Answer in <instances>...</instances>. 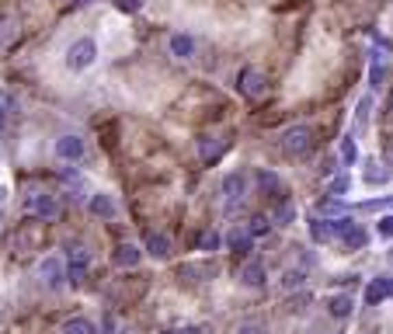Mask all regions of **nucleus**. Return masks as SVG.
Masks as SVG:
<instances>
[{
  "label": "nucleus",
  "instance_id": "1",
  "mask_svg": "<svg viewBox=\"0 0 393 334\" xmlns=\"http://www.w3.org/2000/svg\"><path fill=\"white\" fill-rule=\"evenodd\" d=\"M330 227H334V237H338L345 247H355V251H362L366 244H369V234L359 227V223L345 212V216H338V219H330Z\"/></svg>",
  "mask_w": 393,
  "mask_h": 334
},
{
  "label": "nucleus",
  "instance_id": "2",
  "mask_svg": "<svg viewBox=\"0 0 393 334\" xmlns=\"http://www.w3.org/2000/svg\"><path fill=\"white\" fill-rule=\"evenodd\" d=\"M237 91H240L247 101H258V98H265V91H268V77H265L258 67H244V70L237 74Z\"/></svg>",
  "mask_w": 393,
  "mask_h": 334
},
{
  "label": "nucleus",
  "instance_id": "3",
  "mask_svg": "<svg viewBox=\"0 0 393 334\" xmlns=\"http://www.w3.org/2000/svg\"><path fill=\"white\" fill-rule=\"evenodd\" d=\"M282 150L289 157H306L313 150V129L310 126H293L282 133Z\"/></svg>",
  "mask_w": 393,
  "mask_h": 334
},
{
  "label": "nucleus",
  "instance_id": "4",
  "mask_svg": "<svg viewBox=\"0 0 393 334\" xmlns=\"http://www.w3.org/2000/svg\"><path fill=\"white\" fill-rule=\"evenodd\" d=\"M94 60H98L94 38H77V42L67 49V67H70V70H87V67H94Z\"/></svg>",
  "mask_w": 393,
  "mask_h": 334
},
{
  "label": "nucleus",
  "instance_id": "5",
  "mask_svg": "<svg viewBox=\"0 0 393 334\" xmlns=\"http://www.w3.org/2000/svg\"><path fill=\"white\" fill-rule=\"evenodd\" d=\"M25 209L28 212H35L38 219H56L60 216V199L56 195H49V192H32V195H25Z\"/></svg>",
  "mask_w": 393,
  "mask_h": 334
},
{
  "label": "nucleus",
  "instance_id": "6",
  "mask_svg": "<svg viewBox=\"0 0 393 334\" xmlns=\"http://www.w3.org/2000/svg\"><path fill=\"white\" fill-rule=\"evenodd\" d=\"M38 278H42L49 289H63V282H67L63 261H60V258H42V261H38Z\"/></svg>",
  "mask_w": 393,
  "mask_h": 334
},
{
  "label": "nucleus",
  "instance_id": "7",
  "mask_svg": "<svg viewBox=\"0 0 393 334\" xmlns=\"http://www.w3.org/2000/svg\"><path fill=\"white\" fill-rule=\"evenodd\" d=\"M87 265H91V254H87V247H70V261H67V282H84L87 278Z\"/></svg>",
  "mask_w": 393,
  "mask_h": 334
},
{
  "label": "nucleus",
  "instance_id": "8",
  "mask_svg": "<svg viewBox=\"0 0 393 334\" xmlns=\"http://www.w3.org/2000/svg\"><path fill=\"white\" fill-rule=\"evenodd\" d=\"M56 157L67 160V164H77L84 157V140L74 136V133H63L60 140H56Z\"/></svg>",
  "mask_w": 393,
  "mask_h": 334
},
{
  "label": "nucleus",
  "instance_id": "9",
  "mask_svg": "<svg viewBox=\"0 0 393 334\" xmlns=\"http://www.w3.org/2000/svg\"><path fill=\"white\" fill-rule=\"evenodd\" d=\"M227 150H230V140H223V136H202V140H199V157H202V164H216Z\"/></svg>",
  "mask_w": 393,
  "mask_h": 334
},
{
  "label": "nucleus",
  "instance_id": "10",
  "mask_svg": "<svg viewBox=\"0 0 393 334\" xmlns=\"http://www.w3.org/2000/svg\"><path fill=\"white\" fill-rule=\"evenodd\" d=\"M268 223H275V227H289V223H296V202L278 195L275 205L268 209Z\"/></svg>",
  "mask_w": 393,
  "mask_h": 334
},
{
  "label": "nucleus",
  "instance_id": "11",
  "mask_svg": "<svg viewBox=\"0 0 393 334\" xmlns=\"http://www.w3.org/2000/svg\"><path fill=\"white\" fill-rule=\"evenodd\" d=\"M244 188H247V178H244L240 171H234V175L223 178V195H227V205H230V209L244 199Z\"/></svg>",
  "mask_w": 393,
  "mask_h": 334
},
{
  "label": "nucleus",
  "instance_id": "12",
  "mask_svg": "<svg viewBox=\"0 0 393 334\" xmlns=\"http://www.w3.org/2000/svg\"><path fill=\"white\" fill-rule=\"evenodd\" d=\"M352 310H355V296H352V293H334V296H327V313H330V317L345 320V317H352Z\"/></svg>",
  "mask_w": 393,
  "mask_h": 334
},
{
  "label": "nucleus",
  "instance_id": "13",
  "mask_svg": "<svg viewBox=\"0 0 393 334\" xmlns=\"http://www.w3.org/2000/svg\"><path fill=\"white\" fill-rule=\"evenodd\" d=\"M240 282H244L247 289H261V286L268 282V271H265V265H261V261H247V265L240 268Z\"/></svg>",
  "mask_w": 393,
  "mask_h": 334
},
{
  "label": "nucleus",
  "instance_id": "14",
  "mask_svg": "<svg viewBox=\"0 0 393 334\" xmlns=\"http://www.w3.org/2000/svg\"><path fill=\"white\" fill-rule=\"evenodd\" d=\"M167 45H171V56H175V60H192V56H195V38L185 35V32L171 35V42H167Z\"/></svg>",
  "mask_w": 393,
  "mask_h": 334
},
{
  "label": "nucleus",
  "instance_id": "15",
  "mask_svg": "<svg viewBox=\"0 0 393 334\" xmlns=\"http://www.w3.org/2000/svg\"><path fill=\"white\" fill-rule=\"evenodd\" d=\"M146 254H150L153 261L171 258V237H167V234H150V237H146Z\"/></svg>",
  "mask_w": 393,
  "mask_h": 334
},
{
  "label": "nucleus",
  "instance_id": "16",
  "mask_svg": "<svg viewBox=\"0 0 393 334\" xmlns=\"http://www.w3.org/2000/svg\"><path fill=\"white\" fill-rule=\"evenodd\" d=\"M87 209H91V216L111 219V216H115V199L104 195V192H94V195H91V202H87Z\"/></svg>",
  "mask_w": 393,
  "mask_h": 334
},
{
  "label": "nucleus",
  "instance_id": "17",
  "mask_svg": "<svg viewBox=\"0 0 393 334\" xmlns=\"http://www.w3.org/2000/svg\"><path fill=\"white\" fill-rule=\"evenodd\" d=\"M386 296H390V275H379V278H372V282L366 286V303L369 307H379Z\"/></svg>",
  "mask_w": 393,
  "mask_h": 334
},
{
  "label": "nucleus",
  "instance_id": "18",
  "mask_svg": "<svg viewBox=\"0 0 393 334\" xmlns=\"http://www.w3.org/2000/svg\"><path fill=\"white\" fill-rule=\"evenodd\" d=\"M139 258H143V251H139L136 244H119V247H115V254H111V261H115L119 268H136V265H139Z\"/></svg>",
  "mask_w": 393,
  "mask_h": 334
},
{
  "label": "nucleus",
  "instance_id": "19",
  "mask_svg": "<svg viewBox=\"0 0 393 334\" xmlns=\"http://www.w3.org/2000/svg\"><path fill=\"white\" fill-rule=\"evenodd\" d=\"M227 244H230V251H234L237 258H247L251 247H254V237H251L247 230H234V234L227 237Z\"/></svg>",
  "mask_w": 393,
  "mask_h": 334
},
{
  "label": "nucleus",
  "instance_id": "20",
  "mask_svg": "<svg viewBox=\"0 0 393 334\" xmlns=\"http://www.w3.org/2000/svg\"><path fill=\"white\" fill-rule=\"evenodd\" d=\"M310 237H313L317 244H330V241H334V227H330V219L313 216V219H310Z\"/></svg>",
  "mask_w": 393,
  "mask_h": 334
},
{
  "label": "nucleus",
  "instance_id": "21",
  "mask_svg": "<svg viewBox=\"0 0 393 334\" xmlns=\"http://www.w3.org/2000/svg\"><path fill=\"white\" fill-rule=\"evenodd\" d=\"M258 185H261V192H268V195H282V178H278L275 171H268V167H261L258 171Z\"/></svg>",
  "mask_w": 393,
  "mask_h": 334
},
{
  "label": "nucleus",
  "instance_id": "22",
  "mask_svg": "<svg viewBox=\"0 0 393 334\" xmlns=\"http://www.w3.org/2000/svg\"><path fill=\"white\" fill-rule=\"evenodd\" d=\"M317 216H324V219H338V216H345L348 209H345V202H338V199H320L317 205Z\"/></svg>",
  "mask_w": 393,
  "mask_h": 334
},
{
  "label": "nucleus",
  "instance_id": "23",
  "mask_svg": "<svg viewBox=\"0 0 393 334\" xmlns=\"http://www.w3.org/2000/svg\"><path fill=\"white\" fill-rule=\"evenodd\" d=\"M63 334H98V327H94V320H87V317H70V320L63 324Z\"/></svg>",
  "mask_w": 393,
  "mask_h": 334
},
{
  "label": "nucleus",
  "instance_id": "24",
  "mask_svg": "<svg viewBox=\"0 0 393 334\" xmlns=\"http://www.w3.org/2000/svg\"><path fill=\"white\" fill-rule=\"evenodd\" d=\"M355 160H359V143H355V136H345L341 140V164L352 167Z\"/></svg>",
  "mask_w": 393,
  "mask_h": 334
},
{
  "label": "nucleus",
  "instance_id": "25",
  "mask_svg": "<svg viewBox=\"0 0 393 334\" xmlns=\"http://www.w3.org/2000/svg\"><path fill=\"white\" fill-rule=\"evenodd\" d=\"M223 247V237L216 234V230H205L202 237H199V251H205V254H212V251H219Z\"/></svg>",
  "mask_w": 393,
  "mask_h": 334
},
{
  "label": "nucleus",
  "instance_id": "26",
  "mask_svg": "<svg viewBox=\"0 0 393 334\" xmlns=\"http://www.w3.org/2000/svg\"><path fill=\"white\" fill-rule=\"evenodd\" d=\"M268 227H271L268 216H265V212H258V216H251V223H247V234H251V237H265V234H268Z\"/></svg>",
  "mask_w": 393,
  "mask_h": 334
},
{
  "label": "nucleus",
  "instance_id": "27",
  "mask_svg": "<svg viewBox=\"0 0 393 334\" xmlns=\"http://www.w3.org/2000/svg\"><path fill=\"white\" fill-rule=\"evenodd\" d=\"M303 282H306V275H303V271H300V268H296V271H293V268H289V271H286V275H282V289H300V286H303Z\"/></svg>",
  "mask_w": 393,
  "mask_h": 334
},
{
  "label": "nucleus",
  "instance_id": "28",
  "mask_svg": "<svg viewBox=\"0 0 393 334\" xmlns=\"http://www.w3.org/2000/svg\"><path fill=\"white\" fill-rule=\"evenodd\" d=\"M111 4H115L122 14H139L143 11V0H111Z\"/></svg>",
  "mask_w": 393,
  "mask_h": 334
},
{
  "label": "nucleus",
  "instance_id": "29",
  "mask_svg": "<svg viewBox=\"0 0 393 334\" xmlns=\"http://www.w3.org/2000/svg\"><path fill=\"white\" fill-rule=\"evenodd\" d=\"M348 188H352V178H348V175H341V178H334V181H330L327 195H345Z\"/></svg>",
  "mask_w": 393,
  "mask_h": 334
},
{
  "label": "nucleus",
  "instance_id": "30",
  "mask_svg": "<svg viewBox=\"0 0 393 334\" xmlns=\"http://www.w3.org/2000/svg\"><path fill=\"white\" fill-rule=\"evenodd\" d=\"M376 234H379V237H386V241H393V212H390V216H379Z\"/></svg>",
  "mask_w": 393,
  "mask_h": 334
},
{
  "label": "nucleus",
  "instance_id": "31",
  "mask_svg": "<svg viewBox=\"0 0 393 334\" xmlns=\"http://www.w3.org/2000/svg\"><path fill=\"white\" fill-rule=\"evenodd\" d=\"M383 80H386V67H383V63H372V70H369V84L379 87Z\"/></svg>",
  "mask_w": 393,
  "mask_h": 334
},
{
  "label": "nucleus",
  "instance_id": "32",
  "mask_svg": "<svg viewBox=\"0 0 393 334\" xmlns=\"http://www.w3.org/2000/svg\"><path fill=\"white\" fill-rule=\"evenodd\" d=\"M369 111H372V98H362V101H359V111H355V115H359V126L369 122Z\"/></svg>",
  "mask_w": 393,
  "mask_h": 334
},
{
  "label": "nucleus",
  "instance_id": "33",
  "mask_svg": "<svg viewBox=\"0 0 393 334\" xmlns=\"http://www.w3.org/2000/svg\"><path fill=\"white\" fill-rule=\"evenodd\" d=\"M11 25H14V21H11V14H0V45L8 42V35H11Z\"/></svg>",
  "mask_w": 393,
  "mask_h": 334
},
{
  "label": "nucleus",
  "instance_id": "34",
  "mask_svg": "<svg viewBox=\"0 0 393 334\" xmlns=\"http://www.w3.org/2000/svg\"><path fill=\"white\" fill-rule=\"evenodd\" d=\"M237 334H265V327H261V324H240Z\"/></svg>",
  "mask_w": 393,
  "mask_h": 334
},
{
  "label": "nucleus",
  "instance_id": "35",
  "mask_svg": "<svg viewBox=\"0 0 393 334\" xmlns=\"http://www.w3.org/2000/svg\"><path fill=\"white\" fill-rule=\"evenodd\" d=\"M4 133H8V111L0 108V136H4Z\"/></svg>",
  "mask_w": 393,
  "mask_h": 334
},
{
  "label": "nucleus",
  "instance_id": "36",
  "mask_svg": "<svg viewBox=\"0 0 393 334\" xmlns=\"http://www.w3.org/2000/svg\"><path fill=\"white\" fill-rule=\"evenodd\" d=\"M101 327L111 334V331H115V317H104V320H101Z\"/></svg>",
  "mask_w": 393,
  "mask_h": 334
},
{
  "label": "nucleus",
  "instance_id": "37",
  "mask_svg": "<svg viewBox=\"0 0 393 334\" xmlns=\"http://www.w3.org/2000/svg\"><path fill=\"white\" fill-rule=\"evenodd\" d=\"M178 334H202L199 327H185V331H178Z\"/></svg>",
  "mask_w": 393,
  "mask_h": 334
},
{
  "label": "nucleus",
  "instance_id": "38",
  "mask_svg": "<svg viewBox=\"0 0 393 334\" xmlns=\"http://www.w3.org/2000/svg\"><path fill=\"white\" fill-rule=\"evenodd\" d=\"M74 4H77V8H87V4H94V0H74Z\"/></svg>",
  "mask_w": 393,
  "mask_h": 334
},
{
  "label": "nucleus",
  "instance_id": "39",
  "mask_svg": "<svg viewBox=\"0 0 393 334\" xmlns=\"http://www.w3.org/2000/svg\"><path fill=\"white\" fill-rule=\"evenodd\" d=\"M390 296H393V275H390Z\"/></svg>",
  "mask_w": 393,
  "mask_h": 334
},
{
  "label": "nucleus",
  "instance_id": "40",
  "mask_svg": "<svg viewBox=\"0 0 393 334\" xmlns=\"http://www.w3.org/2000/svg\"><path fill=\"white\" fill-rule=\"evenodd\" d=\"M386 108H390V111H393V94H390V104H386Z\"/></svg>",
  "mask_w": 393,
  "mask_h": 334
},
{
  "label": "nucleus",
  "instance_id": "41",
  "mask_svg": "<svg viewBox=\"0 0 393 334\" xmlns=\"http://www.w3.org/2000/svg\"><path fill=\"white\" fill-rule=\"evenodd\" d=\"M4 195H8V192H4V188H0V202H4Z\"/></svg>",
  "mask_w": 393,
  "mask_h": 334
},
{
  "label": "nucleus",
  "instance_id": "42",
  "mask_svg": "<svg viewBox=\"0 0 393 334\" xmlns=\"http://www.w3.org/2000/svg\"><path fill=\"white\" fill-rule=\"evenodd\" d=\"M160 334H178V331H160Z\"/></svg>",
  "mask_w": 393,
  "mask_h": 334
},
{
  "label": "nucleus",
  "instance_id": "43",
  "mask_svg": "<svg viewBox=\"0 0 393 334\" xmlns=\"http://www.w3.org/2000/svg\"><path fill=\"white\" fill-rule=\"evenodd\" d=\"M390 261H393V251H390Z\"/></svg>",
  "mask_w": 393,
  "mask_h": 334
}]
</instances>
